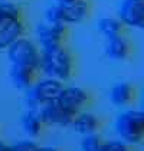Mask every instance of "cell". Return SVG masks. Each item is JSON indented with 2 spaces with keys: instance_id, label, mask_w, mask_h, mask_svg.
Returning <instances> with one entry per match:
<instances>
[{
  "instance_id": "cell-24",
  "label": "cell",
  "mask_w": 144,
  "mask_h": 151,
  "mask_svg": "<svg viewBox=\"0 0 144 151\" xmlns=\"http://www.w3.org/2000/svg\"><path fill=\"white\" fill-rule=\"evenodd\" d=\"M13 1H23V0H13Z\"/></svg>"
},
{
  "instance_id": "cell-9",
  "label": "cell",
  "mask_w": 144,
  "mask_h": 151,
  "mask_svg": "<svg viewBox=\"0 0 144 151\" xmlns=\"http://www.w3.org/2000/svg\"><path fill=\"white\" fill-rule=\"evenodd\" d=\"M39 114L45 124L56 125V127H71L73 116L76 115L65 109L63 106H60L56 101L42 105V108L39 109Z\"/></svg>"
},
{
  "instance_id": "cell-7",
  "label": "cell",
  "mask_w": 144,
  "mask_h": 151,
  "mask_svg": "<svg viewBox=\"0 0 144 151\" xmlns=\"http://www.w3.org/2000/svg\"><path fill=\"white\" fill-rule=\"evenodd\" d=\"M66 35H68L66 24L62 23L45 22L36 27V36H37L40 49H49V47L63 45Z\"/></svg>"
},
{
  "instance_id": "cell-25",
  "label": "cell",
  "mask_w": 144,
  "mask_h": 151,
  "mask_svg": "<svg viewBox=\"0 0 144 151\" xmlns=\"http://www.w3.org/2000/svg\"><path fill=\"white\" fill-rule=\"evenodd\" d=\"M143 30H144V27H143Z\"/></svg>"
},
{
  "instance_id": "cell-15",
  "label": "cell",
  "mask_w": 144,
  "mask_h": 151,
  "mask_svg": "<svg viewBox=\"0 0 144 151\" xmlns=\"http://www.w3.org/2000/svg\"><path fill=\"white\" fill-rule=\"evenodd\" d=\"M45 122L42 121V116L39 114V111L35 109H27L26 114L22 116V127H23L24 132L29 137H39L42 134Z\"/></svg>"
},
{
  "instance_id": "cell-8",
  "label": "cell",
  "mask_w": 144,
  "mask_h": 151,
  "mask_svg": "<svg viewBox=\"0 0 144 151\" xmlns=\"http://www.w3.org/2000/svg\"><path fill=\"white\" fill-rule=\"evenodd\" d=\"M118 19L128 27H144V0H121L118 6Z\"/></svg>"
},
{
  "instance_id": "cell-17",
  "label": "cell",
  "mask_w": 144,
  "mask_h": 151,
  "mask_svg": "<svg viewBox=\"0 0 144 151\" xmlns=\"http://www.w3.org/2000/svg\"><path fill=\"white\" fill-rule=\"evenodd\" d=\"M104 141L98 134H88V135H82L81 139V148L82 151H101Z\"/></svg>"
},
{
  "instance_id": "cell-10",
  "label": "cell",
  "mask_w": 144,
  "mask_h": 151,
  "mask_svg": "<svg viewBox=\"0 0 144 151\" xmlns=\"http://www.w3.org/2000/svg\"><path fill=\"white\" fill-rule=\"evenodd\" d=\"M88 99H89L88 92L82 88H79V86H63L56 102L72 114H78L86 105Z\"/></svg>"
},
{
  "instance_id": "cell-1",
  "label": "cell",
  "mask_w": 144,
  "mask_h": 151,
  "mask_svg": "<svg viewBox=\"0 0 144 151\" xmlns=\"http://www.w3.org/2000/svg\"><path fill=\"white\" fill-rule=\"evenodd\" d=\"M24 32L26 24L20 6L13 0H0V50L23 37Z\"/></svg>"
},
{
  "instance_id": "cell-4",
  "label": "cell",
  "mask_w": 144,
  "mask_h": 151,
  "mask_svg": "<svg viewBox=\"0 0 144 151\" xmlns=\"http://www.w3.org/2000/svg\"><path fill=\"white\" fill-rule=\"evenodd\" d=\"M62 89V81H58L55 78L46 76L45 79H37L35 85L26 91V105L29 109L39 111L42 105L56 101Z\"/></svg>"
},
{
  "instance_id": "cell-23",
  "label": "cell",
  "mask_w": 144,
  "mask_h": 151,
  "mask_svg": "<svg viewBox=\"0 0 144 151\" xmlns=\"http://www.w3.org/2000/svg\"><path fill=\"white\" fill-rule=\"evenodd\" d=\"M143 112H144V96H143Z\"/></svg>"
},
{
  "instance_id": "cell-20",
  "label": "cell",
  "mask_w": 144,
  "mask_h": 151,
  "mask_svg": "<svg viewBox=\"0 0 144 151\" xmlns=\"http://www.w3.org/2000/svg\"><path fill=\"white\" fill-rule=\"evenodd\" d=\"M36 151H59L56 147H52V145H37Z\"/></svg>"
},
{
  "instance_id": "cell-16",
  "label": "cell",
  "mask_w": 144,
  "mask_h": 151,
  "mask_svg": "<svg viewBox=\"0 0 144 151\" xmlns=\"http://www.w3.org/2000/svg\"><path fill=\"white\" fill-rule=\"evenodd\" d=\"M96 27L99 30V33L104 36L105 39L108 37H112V36L117 35H122V29H124V24L121 23V20L118 17H101L96 23Z\"/></svg>"
},
{
  "instance_id": "cell-5",
  "label": "cell",
  "mask_w": 144,
  "mask_h": 151,
  "mask_svg": "<svg viewBox=\"0 0 144 151\" xmlns=\"http://www.w3.org/2000/svg\"><path fill=\"white\" fill-rule=\"evenodd\" d=\"M115 131L125 144H137L144 139V112L128 109L118 115Z\"/></svg>"
},
{
  "instance_id": "cell-13",
  "label": "cell",
  "mask_w": 144,
  "mask_h": 151,
  "mask_svg": "<svg viewBox=\"0 0 144 151\" xmlns=\"http://www.w3.org/2000/svg\"><path fill=\"white\" fill-rule=\"evenodd\" d=\"M72 128L75 132H78L79 135H88V134H95L101 127V121L99 118L91 112H78L73 116L72 121Z\"/></svg>"
},
{
  "instance_id": "cell-14",
  "label": "cell",
  "mask_w": 144,
  "mask_h": 151,
  "mask_svg": "<svg viewBox=\"0 0 144 151\" xmlns=\"http://www.w3.org/2000/svg\"><path fill=\"white\" fill-rule=\"evenodd\" d=\"M134 96H135V91L128 82H118L112 85L109 91V99L117 106H127L134 101Z\"/></svg>"
},
{
  "instance_id": "cell-21",
  "label": "cell",
  "mask_w": 144,
  "mask_h": 151,
  "mask_svg": "<svg viewBox=\"0 0 144 151\" xmlns=\"http://www.w3.org/2000/svg\"><path fill=\"white\" fill-rule=\"evenodd\" d=\"M6 148H7V145L3 144V142H0V151H6Z\"/></svg>"
},
{
  "instance_id": "cell-2",
  "label": "cell",
  "mask_w": 144,
  "mask_h": 151,
  "mask_svg": "<svg viewBox=\"0 0 144 151\" xmlns=\"http://www.w3.org/2000/svg\"><path fill=\"white\" fill-rule=\"evenodd\" d=\"M39 70L49 78L58 81H68L73 72V58L71 52L63 46L40 49V65Z\"/></svg>"
},
{
  "instance_id": "cell-11",
  "label": "cell",
  "mask_w": 144,
  "mask_h": 151,
  "mask_svg": "<svg viewBox=\"0 0 144 151\" xmlns=\"http://www.w3.org/2000/svg\"><path fill=\"white\" fill-rule=\"evenodd\" d=\"M39 73H40L39 68L29 65H12L9 72L13 85L20 91L30 89L39 79Z\"/></svg>"
},
{
  "instance_id": "cell-6",
  "label": "cell",
  "mask_w": 144,
  "mask_h": 151,
  "mask_svg": "<svg viewBox=\"0 0 144 151\" xmlns=\"http://www.w3.org/2000/svg\"><path fill=\"white\" fill-rule=\"evenodd\" d=\"M6 50L12 65H29L35 68H39L40 65V49L35 42L24 36L17 39Z\"/></svg>"
},
{
  "instance_id": "cell-3",
  "label": "cell",
  "mask_w": 144,
  "mask_h": 151,
  "mask_svg": "<svg viewBox=\"0 0 144 151\" xmlns=\"http://www.w3.org/2000/svg\"><path fill=\"white\" fill-rule=\"evenodd\" d=\"M89 14V3L86 0H73L69 3H56L49 6L45 13L46 22L62 24H78Z\"/></svg>"
},
{
  "instance_id": "cell-22",
  "label": "cell",
  "mask_w": 144,
  "mask_h": 151,
  "mask_svg": "<svg viewBox=\"0 0 144 151\" xmlns=\"http://www.w3.org/2000/svg\"><path fill=\"white\" fill-rule=\"evenodd\" d=\"M69 1H73V0H58V3H69Z\"/></svg>"
},
{
  "instance_id": "cell-18",
  "label": "cell",
  "mask_w": 144,
  "mask_h": 151,
  "mask_svg": "<svg viewBox=\"0 0 144 151\" xmlns=\"http://www.w3.org/2000/svg\"><path fill=\"white\" fill-rule=\"evenodd\" d=\"M101 151H130L128 144H125L121 139H111L102 144Z\"/></svg>"
},
{
  "instance_id": "cell-19",
  "label": "cell",
  "mask_w": 144,
  "mask_h": 151,
  "mask_svg": "<svg viewBox=\"0 0 144 151\" xmlns=\"http://www.w3.org/2000/svg\"><path fill=\"white\" fill-rule=\"evenodd\" d=\"M37 144H35L33 141L24 139V141H19L12 147H7L6 151H36Z\"/></svg>"
},
{
  "instance_id": "cell-12",
  "label": "cell",
  "mask_w": 144,
  "mask_h": 151,
  "mask_svg": "<svg viewBox=\"0 0 144 151\" xmlns=\"http://www.w3.org/2000/svg\"><path fill=\"white\" fill-rule=\"evenodd\" d=\"M131 53L130 42L122 35H117L107 39L105 55L112 60H125Z\"/></svg>"
}]
</instances>
